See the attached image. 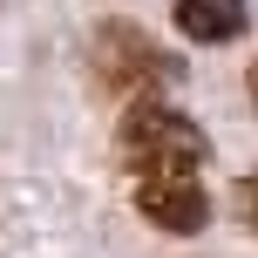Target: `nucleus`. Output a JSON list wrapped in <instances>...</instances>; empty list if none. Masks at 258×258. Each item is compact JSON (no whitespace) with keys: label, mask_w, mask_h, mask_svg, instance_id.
Here are the masks:
<instances>
[{"label":"nucleus","mask_w":258,"mask_h":258,"mask_svg":"<svg viewBox=\"0 0 258 258\" xmlns=\"http://www.w3.org/2000/svg\"><path fill=\"white\" fill-rule=\"evenodd\" d=\"M116 150H122V163L136 170V183L143 177H197V163L211 156V136H204V122H190L170 95H143V102L122 109Z\"/></svg>","instance_id":"f257e3e1"},{"label":"nucleus","mask_w":258,"mask_h":258,"mask_svg":"<svg viewBox=\"0 0 258 258\" xmlns=\"http://www.w3.org/2000/svg\"><path fill=\"white\" fill-rule=\"evenodd\" d=\"M89 75L116 102H143V95H163L170 82H183V61L163 41H150L136 21H102L89 34Z\"/></svg>","instance_id":"f03ea898"},{"label":"nucleus","mask_w":258,"mask_h":258,"mask_svg":"<svg viewBox=\"0 0 258 258\" xmlns=\"http://www.w3.org/2000/svg\"><path fill=\"white\" fill-rule=\"evenodd\" d=\"M136 211H143V224H156L170 238H197L211 224V197H204L197 177H143L136 183Z\"/></svg>","instance_id":"7ed1b4c3"},{"label":"nucleus","mask_w":258,"mask_h":258,"mask_svg":"<svg viewBox=\"0 0 258 258\" xmlns=\"http://www.w3.org/2000/svg\"><path fill=\"white\" fill-rule=\"evenodd\" d=\"M170 21H177L183 41L224 48V41H238V34L251 27V7H245V0H177V7H170Z\"/></svg>","instance_id":"20e7f679"},{"label":"nucleus","mask_w":258,"mask_h":258,"mask_svg":"<svg viewBox=\"0 0 258 258\" xmlns=\"http://www.w3.org/2000/svg\"><path fill=\"white\" fill-rule=\"evenodd\" d=\"M231 204H238V218H245V231H258V170H245V177H238Z\"/></svg>","instance_id":"39448f33"},{"label":"nucleus","mask_w":258,"mask_h":258,"mask_svg":"<svg viewBox=\"0 0 258 258\" xmlns=\"http://www.w3.org/2000/svg\"><path fill=\"white\" fill-rule=\"evenodd\" d=\"M245 89H251V109H258V61L245 68Z\"/></svg>","instance_id":"423d86ee"}]
</instances>
